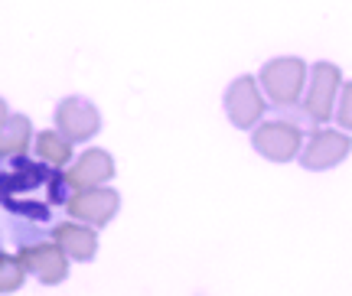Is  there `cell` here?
<instances>
[{
  "label": "cell",
  "instance_id": "obj_1",
  "mask_svg": "<svg viewBox=\"0 0 352 296\" xmlns=\"http://www.w3.org/2000/svg\"><path fill=\"white\" fill-rule=\"evenodd\" d=\"M258 78H261L267 98L274 101L277 108H294V104L300 101V91H303L307 62L297 59V56H280V59L267 62Z\"/></svg>",
  "mask_w": 352,
  "mask_h": 296
},
{
  "label": "cell",
  "instance_id": "obj_2",
  "mask_svg": "<svg viewBox=\"0 0 352 296\" xmlns=\"http://www.w3.org/2000/svg\"><path fill=\"white\" fill-rule=\"evenodd\" d=\"M340 85H342L340 65L316 62L310 69V88H307V98H303V114L314 124H327L333 117V104H336V95H340Z\"/></svg>",
  "mask_w": 352,
  "mask_h": 296
},
{
  "label": "cell",
  "instance_id": "obj_3",
  "mask_svg": "<svg viewBox=\"0 0 352 296\" xmlns=\"http://www.w3.org/2000/svg\"><path fill=\"white\" fill-rule=\"evenodd\" d=\"M252 144L264 160L287 163V160H294V157H300L303 134H300V127L290 121H264L261 127H254Z\"/></svg>",
  "mask_w": 352,
  "mask_h": 296
},
{
  "label": "cell",
  "instance_id": "obj_4",
  "mask_svg": "<svg viewBox=\"0 0 352 296\" xmlns=\"http://www.w3.org/2000/svg\"><path fill=\"white\" fill-rule=\"evenodd\" d=\"M264 98H261V88L254 85L252 75H239L226 91V114L228 121L241 127V130H252L254 121H261L264 114Z\"/></svg>",
  "mask_w": 352,
  "mask_h": 296
},
{
  "label": "cell",
  "instance_id": "obj_5",
  "mask_svg": "<svg viewBox=\"0 0 352 296\" xmlns=\"http://www.w3.org/2000/svg\"><path fill=\"white\" fill-rule=\"evenodd\" d=\"M56 127L63 130V137L69 144H82V140H88L101 127V114L91 101L72 95V98L59 101V108H56Z\"/></svg>",
  "mask_w": 352,
  "mask_h": 296
},
{
  "label": "cell",
  "instance_id": "obj_6",
  "mask_svg": "<svg viewBox=\"0 0 352 296\" xmlns=\"http://www.w3.org/2000/svg\"><path fill=\"white\" fill-rule=\"evenodd\" d=\"M349 150H352L349 134H342V130H316V134L307 140V150H303L297 160H300L303 170L320 173V170H329V166L342 163L349 157Z\"/></svg>",
  "mask_w": 352,
  "mask_h": 296
},
{
  "label": "cell",
  "instance_id": "obj_7",
  "mask_svg": "<svg viewBox=\"0 0 352 296\" xmlns=\"http://www.w3.org/2000/svg\"><path fill=\"white\" fill-rule=\"evenodd\" d=\"M16 260L23 264V271L36 273L43 284H63L65 273H69V260H65V254L59 251L56 241H52V244L50 241H39V244L20 247Z\"/></svg>",
  "mask_w": 352,
  "mask_h": 296
},
{
  "label": "cell",
  "instance_id": "obj_8",
  "mask_svg": "<svg viewBox=\"0 0 352 296\" xmlns=\"http://www.w3.org/2000/svg\"><path fill=\"white\" fill-rule=\"evenodd\" d=\"M121 205V196L114 189H85V192H72L69 198V215L72 218H82L88 225H108L114 218V212Z\"/></svg>",
  "mask_w": 352,
  "mask_h": 296
},
{
  "label": "cell",
  "instance_id": "obj_9",
  "mask_svg": "<svg viewBox=\"0 0 352 296\" xmlns=\"http://www.w3.org/2000/svg\"><path fill=\"white\" fill-rule=\"evenodd\" d=\"M114 176V160L104 150H88L78 157V163L65 173V185L72 192H85V189H98Z\"/></svg>",
  "mask_w": 352,
  "mask_h": 296
},
{
  "label": "cell",
  "instance_id": "obj_10",
  "mask_svg": "<svg viewBox=\"0 0 352 296\" xmlns=\"http://www.w3.org/2000/svg\"><path fill=\"white\" fill-rule=\"evenodd\" d=\"M52 238H56L59 251L72 260H91L95 251H98V235L91 228H85V225H72V222L56 225Z\"/></svg>",
  "mask_w": 352,
  "mask_h": 296
},
{
  "label": "cell",
  "instance_id": "obj_11",
  "mask_svg": "<svg viewBox=\"0 0 352 296\" xmlns=\"http://www.w3.org/2000/svg\"><path fill=\"white\" fill-rule=\"evenodd\" d=\"M30 121L23 114H16L7 121V127L0 130V160H16V157H26V147H30Z\"/></svg>",
  "mask_w": 352,
  "mask_h": 296
},
{
  "label": "cell",
  "instance_id": "obj_12",
  "mask_svg": "<svg viewBox=\"0 0 352 296\" xmlns=\"http://www.w3.org/2000/svg\"><path fill=\"white\" fill-rule=\"evenodd\" d=\"M36 157H39V163L59 170V166H65V163L72 160V144L63 134H56V130H43L36 137Z\"/></svg>",
  "mask_w": 352,
  "mask_h": 296
},
{
  "label": "cell",
  "instance_id": "obj_13",
  "mask_svg": "<svg viewBox=\"0 0 352 296\" xmlns=\"http://www.w3.org/2000/svg\"><path fill=\"white\" fill-rule=\"evenodd\" d=\"M23 277H26L23 264L0 251V293H13V290H20V286H23Z\"/></svg>",
  "mask_w": 352,
  "mask_h": 296
},
{
  "label": "cell",
  "instance_id": "obj_14",
  "mask_svg": "<svg viewBox=\"0 0 352 296\" xmlns=\"http://www.w3.org/2000/svg\"><path fill=\"white\" fill-rule=\"evenodd\" d=\"M336 121H340L342 130H352V82L342 85L340 104H336Z\"/></svg>",
  "mask_w": 352,
  "mask_h": 296
},
{
  "label": "cell",
  "instance_id": "obj_15",
  "mask_svg": "<svg viewBox=\"0 0 352 296\" xmlns=\"http://www.w3.org/2000/svg\"><path fill=\"white\" fill-rule=\"evenodd\" d=\"M7 121H10V114H7V104H3V98H0V130L7 127Z\"/></svg>",
  "mask_w": 352,
  "mask_h": 296
}]
</instances>
